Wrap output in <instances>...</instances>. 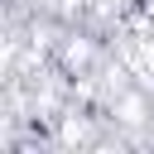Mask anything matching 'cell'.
Here are the masks:
<instances>
[{"mask_svg": "<svg viewBox=\"0 0 154 154\" xmlns=\"http://www.w3.org/2000/svg\"><path fill=\"white\" fill-rule=\"evenodd\" d=\"M116 116H120L125 125H140V120L149 116V101H144V91H116Z\"/></svg>", "mask_w": 154, "mask_h": 154, "instance_id": "cell-1", "label": "cell"}, {"mask_svg": "<svg viewBox=\"0 0 154 154\" xmlns=\"http://www.w3.org/2000/svg\"><path fill=\"white\" fill-rule=\"evenodd\" d=\"M96 5H101V10H111V5H116V10H120V5H125V0H96Z\"/></svg>", "mask_w": 154, "mask_h": 154, "instance_id": "cell-2", "label": "cell"}]
</instances>
